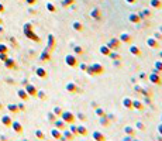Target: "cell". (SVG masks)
Instances as JSON below:
<instances>
[{"label":"cell","instance_id":"9c48e42d","mask_svg":"<svg viewBox=\"0 0 162 141\" xmlns=\"http://www.w3.org/2000/svg\"><path fill=\"white\" fill-rule=\"evenodd\" d=\"M138 16H140L141 21H142V20H145V18H151V17H152V11H151L149 8H142V10L138 13Z\"/></svg>","mask_w":162,"mask_h":141},{"label":"cell","instance_id":"d6a6232c","mask_svg":"<svg viewBox=\"0 0 162 141\" xmlns=\"http://www.w3.org/2000/svg\"><path fill=\"white\" fill-rule=\"evenodd\" d=\"M154 68H155V69H158L162 73V61H161V59L155 61V62H154Z\"/></svg>","mask_w":162,"mask_h":141},{"label":"cell","instance_id":"7a4b0ae2","mask_svg":"<svg viewBox=\"0 0 162 141\" xmlns=\"http://www.w3.org/2000/svg\"><path fill=\"white\" fill-rule=\"evenodd\" d=\"M65 90L71 94H79L81 93V87L78 86L75 82H68V83L65 85Z\"/></svg>","mask_w":162,"mask_h":141},{"label":"cell","instance_id":"60d3db41","mask_svg":"<svg viewBox=\"0 0 162 141\" xmlns=\"http://www.w3.org/2000/svg\"><path fill=\"white\" fill-rule=\"evenodd\" d=\"M76 118H79L81 121H85V120H86V116H85L83 113H78V114H76Z\"/></svg>","mask_w":162,"mask_h":141},{"label":"cell","instance_id":"8fae6325","mask_svg":"<svg viewBox=\"0 0 162 141\" xmlns=\"http://www.w3.org/2000/svg\"><path fill=\"white\" fill-rule=\"evenodd\" d=\"M130 54L134 55V56H141L142 52H141V48L138 47V45H133V44H130V48H128Z\"/></svg>","mask_w":162,"mask_h":141},{"label":"cell","instance_id":"277c9868","mask_svg":"<svg viewBox=\"0 0 162 141\" xmlns=\"http://www.w3.org/2000/svg\"><path fill=\"white\" fill-rule=\"evenodd\" d=\"M120 44H121V41L119 38H116V37H113V38H110L109 41H107V47L110 48L112 51H119V48H120Z\"/></svg>","mask_w":162,"mask_h":141},{"label":"cell","instance_id":"9a60e30c","mask_svg":"<svg viewBox=\"0 0 162 141\" xmlns=\"http://www.w3.org/2000/svg\"><path fill=\"white\" fill-rule=\"evenodd\" d=\"M72 28L76 32H83V30H85V25H83L81 21H73V23H72Z\"/></svg>","mask_w":162,"mask_h":141},{"label":"cell","instance_id":"e0dca14e","mask_svg":"<svg viewBox=\"0 0 162 141\" xmlns=\"http://www.w3.org/2000/svg\"><path fill=\"white\" fill-rule=\"evenodd\" d=\"M133 109L138 110V111H142V110L145 109V106H144V103L141 102V100H133Z\"/></svg>","mask_w":162,"mask_h":141},{"label":"cell","instance_id":"7dc6e473","mask_svg":"<svg viewBox=\"0 0 162 141\" xmlns=\"http://www.w3.org/2000/svg\"><path fill=\"white\" fill-rule=\"evenodd\" d=\"M37 137L42 140V138H44V133H41V131H37Z\"/></svg>","mask_w":162,"mask_h":141},{"label":"cell","instance_id":"d6986e66","mask_svg":"<svg viewBox=\"0 0 162 141\" xmlns=\"http://www.w3.org/2000/svg\"><path fill=\"white\" fill-rule=\"evenodd\" d=\"M99 118H100V120H99L100 124L103 125V127H109V125L112 124V120L107 117V114H104V116H102V117H99Z\"/></svg>","mask_w":162,"mask_h":141},{"label":"cell","instance_id":"74e56055","mask_svg":"<svg viewBox=\"0 0 162 141\" xmlns=\"http://www.w3.org/2000/svg\"><path fill=\"white\" fill-rule=\"evenodd\" d=\"M47 8H48V11H52V13L57 11V7H55L52 3H48V4H47Z\"/></svg>","mask_w":162,"mask_h":141},{"label":"cell","instance_id":"4fadbf2b","mask_svg":"<svg viewBox=\"0 0 162 141\" xmlns=\"http://www.w3.org/2000/svg\"><path fill=\"white\" fill-rule=\"evenodd\" d=\"M124 133L131 135V137H135V135H137V130H135L134 125H126V127H124Z\"/></svg>","mask_w":162,"mask_h":141},{"label":"cell","instance_id":"30bf717a","mask_svg":"<svg viewBox=\"0 0 162 141\" xmlns=\"http://www.w3.org/2000/svg\"><path fill=\"white\" fill-rule=\"evenodd\" d=\"M120 41H121L123 44H133V37H131V35H130V34H127V32H121V34H120Z\"/></svg>","mask_w":162,"mask_h":141},{"label":"cell","instance_id":"484cf974","mask_svg":"<svg viewBox=\"0 0 162 141\" xmlns=\"http://www.w3.org/2000/svg\"><path fill=\"white\" fill-rule=\"evenodd\" d=\"M88 134V128L85 127V125H78V135H81V137H85Z\"/></svg>","mask_w":162,"mask_h":141},{"label":"cell","instance_id":"11a10c76","mask_svg":"<svg viewBox=\"0 0 162 141\" xmlns=\"http://www.w3.org/2000/svg\"><path fill=\"white\" fill-rule=\"evenodd\" d=\"M158 31H159V32H161V34H162V25H159V28H158Z\"/></svg>","mask_w":162,"mask_h":141},{"label":"cell","instance_id":"3957f363","mask_svg":"<svg viewBox=\"0 0 162 141\" xmlns=\"http://www.w3.org/2000/svg\"><path fill=\"white\" fill-rule=\"evenodd\" d=\"M65 62L68 66H71V68H76L79 62H78V58H76V55L75 54H68L65 56Z\"/></svg>","mask_w":162,"mask_h":141},{"label":"cell","instance_id":"603a6c76","mask_svg":"<svg viewBox=\"0 0 162 141\" xmlns=\"http://www.w3.org/2000/svg\"><path fill=\"white\" fill-rule=\"evenodd\" d=\"M51 135H52L55 140H64V138H62V133H61V130H58V128H54V130L51 131Z\"/></svg>","mask_w":162,"mask_h":141},{"label":"cell","instance_id":"5bb4252c","mask_svg":"<svg viewBox=\"0 0 162 141\" xmlns=\"http://www.w3.org/2000/svg\"><path fill=\"white\" fill-rule=\"evenodd\" d=\"M92 137H93L95 141H106V135L102 131H93Z\"/></svg>","mask_w":162,"mask_h":141},{"label":"cell","instance_id":"44dd1931","mask_svg":"<svg viewBox=\"0 0 162 141\" xmlns=\"http://www.w3.org/2000/svg\"><path fill=\"white\" fill-rule=\"evenodd\" d=\"M121 104L126 107V109H128V110L133 109V100H131V97H124V99H123V102H121Z\"/></svg>","mask_w":162,"mask_h":141},{"label":"cell","instance_id":"ab89813d","mask_svg":"<svg viewBox=\"0 0 162 141\" xmlns=\"http://www.w3.org/2000/svg\"><path fill=\"white\" fill-rule=\"evenodd\" d=\"M154 38H156L158 41H162V34L159 31H156V32H154V35H152Z\"/></svg>","mask_w":162,"mask_h":141},{"label":"cell","instance_id":"d590c367","mask_svg":"<svg viewBox=\"0 0 162 141\" xmlns=\"http://www.w3.org/2000/svg\"><path fill=\"white\" fill-rule=\"evenodd\" d=\"M37 73H38V76H40V78H47V72L42 69V68H40V69L37 70Z\"/></svg>","mask_w":162,"mask_h":141},{"label":"cell","instance_id":"ffe728a7","mask_svg":"<svg viewBox=\"0 0 162 141\" xmlns=\"http://www.w3.org/2000/svg\"><path fill=\"white\" fill-rule=\"evenodd\" d=\"M40 58H41V61H44V62L49 61V59H51V49H49V48H47V49H45V51L41 54Z\"/></svg>","mask_w":162,"mask_h":141},{"label":"cell","instance_id":"db71d44e","mask_svg":"<svg viewBox=\"0 0 162 141\" xmlns=\"http://www.w3.org/2000/svg\"><path fill=\"white\" fill-rule=\"evenodd\" d=\"M156 140H158V141H162V135H161V134H159V135L156 137Z\"/></svg>","mask_w":162,"mask_h":141},{"label":"cell","instance_id":"83f0119b","mask_svg":"<svg viewBox=\"0 0 162 141\" xmlns=\"http://www.w3.org/2000/svg\"><path fill=\"white\" fill-rule=\"evenodd\" d=\"M109 58H110L112 61H117V59H121V56H120V54H119L117 51H110V54H109Z\"/></svg>","mask_w":162,"mask_h":141},{"label":"cell","instance_id":"4dcf8cb0","mask_svg":"<svg viewBox=\"0 0 162 141\" xmlns=\"http://www.w3.org/2000/svg\"><path fill=\"white\" fill-rule=\"evenodd\" d=\"M75 4V0H62V7H72Z\"/></svg>","mask_w":162,"mask_h":141},{"label":"cell","instance_id":"cb8c5ba5","mask_svg":"<svg viewBox=\"0 0 162 141\" xmlns=\"http://www.w3.org/2000/svg\"><path fill=\"white\" fill-rule=\"evenodd\" d=\"M73 54L76 55V56H81V55L85 54V49H83V47H81V45H75V47H73Z\"/></svg>","mask_w":162,"mask_h":141},{"label":"cell","instance_id":"7bdbcfd3","mask_svg":"<svg viewBox=\"0 0 162 141\" xmlns=\"http://www.w3.org/2000/svg\"><path fill=\"white\" fill-rule=\"evenodd\" d=\"M48 118H49V121H55V120H57V116H55V114L51 111V113L48 114Z\"/></svg>","mask_w":162,"mask_h":141},{"label":"cell","instance_id":"f546056e","mask_svg":"<svg viewBox=\"0 0 162 141\" xmlns=\"http://www.w3.org/2000/svg\"><path fill=\"white\" fill-rule=\"evenodd\" d=\"M140 93L142 94V96H152V92L148 89V87H141V90H140Z\"/></svg>","mask_w":162,"mask_h":141},{"label":"cell","instance_id":"f1b7e54d","mask_svg":"<svg viewBox=\"0 0 162 141\" xmlns=\"http://www.w3.org/2000/svg\"><path fill=\"white\" fill-rule=\"evenodd\" d=\"M95 113H96L97 117H102V116H104V114H106L104 109H103V107H99V106H97V107H95Z\"/></svg>","mask_w":162,"mask_h":141},{"label":"cell","instance_id":"8992f818","mask_svg":"<svg viewBox=\"0 0 162 141\" xmlns=\"http://www.w3.org/2000/svg\"><path fill=\"white\" fill-rule=\"evenodd\" d=\"M92 66V69H93V72H95V75H103L104 73V66L102 65V63H99V62H95V63H92L90 65Z\"/></svg>","mask_w":162,"mask_h":141},{"label":"cell","instance_id":"c3c4849f","mask_svg":"<svg viewBox=\"0 0 162 141\" xmlns=\"http://www.w3.org/2000/svg\"><path fill=\"white\" fill-rule=\"evenodd\" d=\"M141 87H142V86H140V85H135V86H134V90H135V92H138V93H140V90H141Z\"/></svg>","mask_w":162,"mask_h":141},{"label":"cell","instance_id":"680465c9","mask_svg":"<svg viewBox=\"0 0 162 141\" xmlns=\"http://www.w3.org/2000/svg\"><path fill=\"white\" fill-rule=\"evenodd\" d=\"M161 123H162V116H161Z\"/></svg>","mask_w":162,"mask_h":141},{"label":"cell","instance_id":"681fc988","mask_svg":"<svg viewBox=\"0 0 162 141\" xmlns=\"http://www.w3.org/2000/svg\"><path fill=\"white\" fill-rule=\"evenodd\" d=\"M126 3H128V4H135L137 0H126Z\"/></svg>","mask_w":162,"mask_h":141},{"label":"cell","instance_id":"b9f144b4","mask_svg":"<svg viewBox=\"0 0 162 141\" xmlns=\"http://www.w3.org/2000/svg\"><path fill=\"white\" fill-rule=\"evenodd\" d=\"M27 90L30 92V94H37V90H35V87L34 86H28L27 87Z\"/></svg>","mask_w":162,"mask_h":141},{"label":"cell","instance_id":"9f6ffc18","mask_svg":"<svg viewBox=\"0 0 162 141\" xmlns=\"http://www.w3.org/2000/svg\"><path fill=\"white\" fill-rule=\"evenodd\" d=\"M159 56H161V59H162V49L159 51Z\"/></svg>","mask_w":162,"mask_h":141},{"label":"cell","instance_id":"e575fe53","mask_svg":"<svg viewBox=\"0 0 162 141\" xmlns=\"http://www.w3.org/2000/svg\"><path fill=\"white\" fill-rule=\"evenodd\" d=\"M69 130H71V131L75 134V137L78 135V125H75L73 123H71V127H69Z\"/></svg>","mask_w":162,"mask_h":141},{"label":"cell","instance_id":"f35d334b","mask_svg":"<svg viewBox=\"0 0 162 141\" xmlns=\"http://www.w3.org/2000/svg\"><path fill=\"white\" fill-rule=\"evenodd\" d=\"M151 102H152L151 96H144V100H142V103H144V104H151Z\"/></svg>","mask_w":162,"mask_h":141},{"label":"cell","instance_id":"7c38bea8","mask_svg":"<svg viewBox=\"0 0 162 141\" xmlns=\"http://www.w3.org/2000/svg\"><path fill=\"white\" fill-rule=\"evenodd\" d=\"M128 21L133 24H140L141 23V18L138 16V13H130L128 14Z\"/></svg>","mask_w":162,"mask_h":141},{"label":"cell","instance_id":"4316f807","mask_svg":"<svg viewBox=\"0 0 162 141\" xmlns=\"http://www.w3.org/2000/svg\"><path fill=\"white\" fill-rule=\"evenodd\" d=\"M54 124H55V127H57L58 130H61V131H62V130L65 128V124H66V123L61 118V120H55V121H54Z\"/></svg>","mask_w":162,"mask_h":141},{"label":"cell","instance_id":"f907efd6","mask_svg":"<svg viewBox=\"0 0 162 141\" xmlns=\"http://www.w3.org/2000/svg\"><path fill=\"white\" fill-rule=\"evenodd\" d=\"M158 133H159V134L162 135V123H161L159 125H158Z\"/></svg>","mask_w":162,"mask_h":141},{"label":"cell","instance_id":"ba28073f","mask_svg":"<svg viewBox=\"0 0 162 141\" xmlns=\"http://www.w3.org/2000/svg\"><path fill=\"white\" fill-rule=\"evenodd\" d=\"M90 17L95 20V21H100L102 20V11H100V8H92V11H90Z\"/></svg>","mask_w":162,"mask_h":141},{"label":"cell","instance_id":"836d02e7","mask_svg":"<svg viewBox=\"0 0 162 141\" xmlns=\"http://www.w3.org/2000/svg\"><path fill=\"white\" fill-rule=\"evenodd\" d=\"M62 111H64V110L61 109L59 106H57V107H54V110H52V113H54L55 116H61V114H62Z\"/></svg>","mask_w":162,"mask_h":141},{"label":"cell","instance_id":"6da1fadb","mask_svg":"<svg viewBox=\"0 0 162 141\" xmlns=\"http://www.w3.org/2000/svg\"><path fill=\"white\" fill-rule=\"evenodd\" d=\"M148 82H151L152 85H156V86H159L162 85V76L161 73H156V72H151L149 75H148Z\"/></svg>","mask_w":162,"mask_h":141},{"label":"cell","instance_id":"1f68e13d","mask_svg":"<svg viewBox=\"0 0 162 141\" xmlns=\"http://www.w3.org/2000/svg\"><path fill=\"white\" fill-rule=\"evenodd\" d=\"M134 127H135L137 130H141V131H145V124H144L142 121H137V123L134 124Z\"/></svg>","mask_w":162,"mask_h":141},{"label":"cell","instance_id":"6f0895ef","mask_svg":"<svg viewBox=\"0 0 162 141\" xmlns=\"http://www.w3.org/2000/svg\"><path fill=\"white\" fill-rule=\"evenodd\" d=\"M28 1H30V3H34V1H35V0H28Z\"/></svg>","mask_w":162,"mask_h":141},{"label":"cell","instance_id":"7402d4cb","mask_svg":"<svg viewBox=\"0 0 162 141\" xmlns=\"http://www.w3.org/2000/svg\"><path fill=\"white\" fill-rule=\"evenodd\" d=\"M110 51H112V49H110V48L107 47V45H100V47H99V52H100V54L103 55V56H109V54H110Z\"/></svg>","mask_w":162,"mask_h":141},{"label":"cell","instance_id":"f6af8a7d","mask_svg":"<svg viewBox=\"0 0 162 141\" xmlns=\"http://www.w3.org/2000/svg\"><path fill=\"white\" fill-rule=\"evenodd\" d=\"M138 78L141 79V80H145V79L148 78V75H147V73H144V72H141V73L138 75Z\"/></svg>","mask_w":162,"mask_h":141},{"label":"cell","instance_id":"ac0fdd59","mask_svg":"<svg viewBox=\"0 0 162 141\" xmlns=\"http://www.w3.org/2000/svg\"><path fill=\"white\" fill-rule=\"evenodd\" d=\"M62 138H64V140H75V134H73L71 130H65V128H64Z\"/></svg>","mask_w":162,"mask_h":141},{"label":"cell","instance_id":"f5cc1de1","mask_svg":"<svg viewBox=\"0 0 162 141\" xmlns=\"http://www.w3.org/2000/svg\"><path fill=\"white\" fill-rule=\"evenodd\" d=\"M38 96H40V97H42V99H45V94H44V92H40V93H38Z\"/></svg>","mask_w":162,"mask_h":141},{"label":"cell","instance_id":"816d5d0a","mask_svg":"<svg viewBox=\"0 0 162 141\" xmlns=\"http://www.w3.org/2000/svg\"><path fill=\"white\" fill-rule=\"evenodd\" d=\"M20 96H21V97H23V99H25V97H27V94H25L24 92H20Z\"/></svg>","mask_w":162,"mask_h":141},{"label":"cell","instance_id":"5b68a950","mask_svg":"<svg viewBox=\"0 0 162 141\" xmlns=\"http://www.w3.org/2000/svg\"><path fill=\"white\" fill-rule=\"evenodd\" d=\"M61 118L64 120L65 123L71 124V123H75V118H76V116L73 114L72 111H62V114H61Z\"/></svg>","mask_w":162,"mask_h":141},{"label":"cell","instance_id":"8d00e7d4","mask_svg":"<svg viewBox=\"0 0 162 141\" xmlns=\"http://www.w3.org/2000/svg\"><path fill=\"white\" fill-rule=\"evenodd\" d=\"M85 72H86V73H88L89 76H96V75H95V72H93V69H92V66H90V65H88V68H86V70H85Z\"/></svg>","mask_w":162,"mask_h":141},{"label":"cell","instance_id":"52a82bcc","mask_svg":"<svg viewBox=\"0 0 162 141\" xmlns=\"http://www.w3.org/2000/svg\"><path fill=\"white\" fill-rule=\"evenodd\" d=\"M147 45L149 48L156 49V48H159V45H161V41H158V39L154 38V37H148V38H147Z\"/></svg>","mask_w":162,"mask_h":141},{"label":"cell","instance_id":"ee69618b","mask_svg":"<svg viewBox=\"0 0 162 141\" xmlns=\"http://www.w3.org/2000/svg\"><path fill=\"white\" fill-rule=\"evenodd\" d=\"M123 141H131V140H134V137H131V135H128V134H126L124 137L121 138Z\"/></svg>","mask_w":162,"mask_h":141},{"label":"cell","instance_id":"d4e9b609","mask_svg":"<svg viewBox=\"0 0 162 141\" xmlns=\"http://www.w3.org/2000/svg\"><path fill=\"white\" fill-rule=\"evenodd\" d=\"M48 48L52 49V51H54V48H55V37H54L52 34L48 35Z\"/></svg>","mask_w":162,"mask_h":141},{"label":"cell","instance_id":"bcb514c9","mask_svg":"<svg viewBox=\"0 0 162 141\" xmlns=\"http://www.w3.org/2000/svg\"><path fill=\"white\" fill-rule=\"evenodd\" d=\"M78 66H79V68H81V70H83V72H85V70H86V68H88V65H86V63H79Z\"/></svg>","mask_w":162,"mask_h":141},{"label":"cell","instance_id":"2e32d148","mask_svg":"<svg viewBox=\"0 0 162 141\" xmlns=\"http://www.w3.org/2000/svg\"><path fill=\"white\" fill-rule=\"evenodd\" d=\"M149 7L155 10H161L162 8V0H149Z\"/></svg>","mask_w":162,"mask_h":141}]
</instances>
